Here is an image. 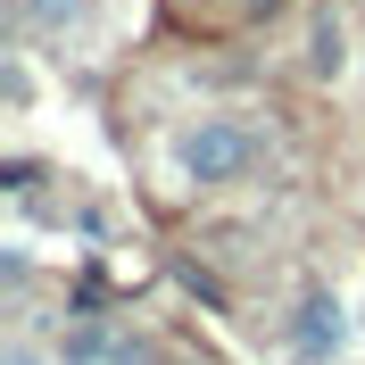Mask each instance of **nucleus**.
<instances>
[{
  "label": "nucleus",
  "mask_w": 365,
  "mask_h": 365,
  "mask_svg": "<svg viewBox=\"0 0 365 365\" xmlns=\"http://www.w3.org/2000/svg\"><path fill=\"white\" fill-rule=\"evenodd\" d=\"M257 158H266V141H257V125H241V116H200V125L175 141L182 182H200V191H216V182H250Z\"/></svg>",
  "instance_id": "obj_1"
},
{
  "label": "nucleus",
  "mask_w": 365,
  "mask_h": 365,
  "mask_svg": "<svg viewBox=\"0 0 365 365\" xmlns=\"http://www.w3.org/2000/svg\"><path fill=\"white\" fill-rule=\"evenodd\" d=\"M291 349H299L307 365H332V357L349 349V307H341L332 291H316V299L291 316Z\"/></svg>",
  "instance_id": "obj_2"
},
{
  "label": "nucleus",
  "mask_w": 365,
  "mask_h": 365,
  "mask_svg": "<svg viewBox=\"0 0 365 365\" xmlns=\"http://www.w3.org/2000/svg\"><path fill=\"white\" fill-rule=\"evenodd\" d=\"M141 357H150V349H141L125 324H108V316H83L67 341H58V365H141Z\"/></svg>",
  "instance_id": "obj_3"
},
{
  "label": "nucleus",
  "mask_w": 365,
  "mask_h": 365,
  "mask_svg": "<svg viewBox=\"0 0 365 365\" xmlns=\"http://www.w3.org/2000/svg\"><path fill=\"white\" fill-rule=\"evenodd\" d=\"M17 17L34 25V34H75V25L91 17V0H17Z\"/></svg>",
  "instance_id": "obj_4"
},
{
  "label": "nucleus",
  "mask_w": 365,
  "mask_h": 365,
  "mask_svg": "<svg viewBox=\"0 0 365 365\" xmlns=\"http://www.w3.org/2000/svg\"><path fill=\"white\" fill-rule=\"evenodd\" d=\"M316 67H324V75L341 67V34H332V25H316Z\"/></svg>",
  "instance_id": "obj_5"
},
{
  "label": "nucleus",
  "mask_w": 365,
  "mask_h": 365,
  "mask_svg": "<svg viewBox=\"0 0 365 365\" xmlns=\"http://www.w3.org/2000/svg\"><path fill=\"white\" fill-rule=\"evenodd\" d=\"M9 365H34V357H25V349H9Z\"/></svg>",
  "instance_id": "obj_6"
},
{
  "label": "nucleus",
  "mask_w": 365,
  "mask_h": 365,
  "mask_svg": "<svg viewBox=\"0 0 365 365\" xmlns=\"http://www.w3.org/2000/svg\"><path fill=\"white\" fill-rule=\"evenodd\" d=\"M241 9H274V0H241Z\"/></svg>",
  "instance_id": "obj_7"
}]
</instances>
